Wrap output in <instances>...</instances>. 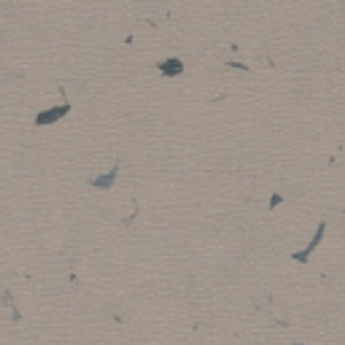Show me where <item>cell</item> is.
I'll return each mask as SVG.
<instances>
[{"mask_svg": "<svg viewBox=\"0 0 345 345\" xmlns=\"http://www.w3.org/2000/svg\"><path fill=\"white\" fill-rule=\"evenodd\" d=\"M70 113V103L65 100L62 105H57V108H49V111H41L35 116V127H46V124H54V122H60L62 116H68Z\"/></svg>", "mask_w": 345, "mask_h": 345, "instance_id": "1", "label": "cell"}, {"mask_svg": "<svg viewBox=\"0 0 345 345\" xmlns=\"http://www.w3.org/2000/svg\"><path fill=\"white\" fill-rule=\"evenodd\" d=\"M156 70L167 78H178L184 73V60L181 57H167V60H159L156 62Z\"/></svg>", "mask_w": 345, "mask_h": 345, "instance_id": "2", "label": "cell"}, {"mask_svg": "<svg viewBox=\"0 0 345 345\" xmlns=\"http://www.w3.org/2000/svg\"><path fill=\"white\" fill-rule=\"evenodd\" d=\"M116 178H119V162L113 164L111 170L105 172V176H97V178H92V186H95V189H111V186L116 184Z\"/></svg>", "mask_w": 345, "mask_h": 345, "instance_id": "3", "label": "cell"}, {"mask_svg": "<svg viewBox=\"0 0 345 345\" xmlns=\"http://www.w3.org/2000/svg\"><path fill=\"white\" fill-rule=\"evenodd\" d=\"M324 232H326V224H318V229H316V238H313V240L308 243V248H305V251H300V254H294V259H297V262H302V264L308 262V259H310V254L318 248V243H321V238H324Z\"/></svg>", "mask_w": 345, "mask_h": 345, "instance_id": "4", "label": "cell"}, {"mask_svg": "<svg viewBox=\"0 0 345 345\" xmlns=\"http://www.w3.org/2000/svg\"><path fill=\"white\" fill-rule=\"evenodd\" d=\"M226 68H232V70H248V65H243V62H226Z\"/></svg>", "mask_w": 345, "mask_h": 345, "instance_id": "5", "label": "cell"}, {"mask_svg": "<svg viewBox=\"0 0 345 345\" xmlns=\"http://www.w3.org/2000/svg\"><path fill=\"white\" fill-rule=\"evenodd\" d=\"M280 202H283V197H280V194H275V197H272V200H270V208H278V205H280Z\"/></svg>", "mask_w": 345, "mask_h": 345, "instance_id": "6", "label": "cell"}, {"mask_svg": "<svg viewBox=\"0 0 345 345\" xmlns=\"http://www.w3.org/2000/svg\"><path fill=\"white\" fill-rule=\"evenodd\" d=\"M297 345H302V342H297Z\"/></svg>", "mask_w": 345, "mask_h": 345, "instance_id": "7", "label": "cell"}]
</instances>
